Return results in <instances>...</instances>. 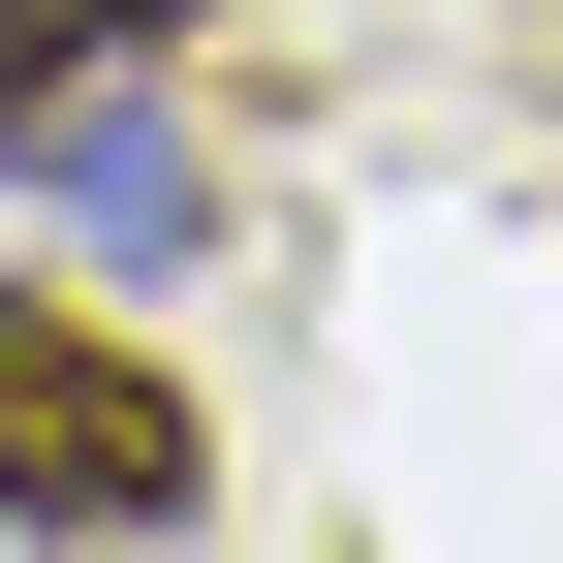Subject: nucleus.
<instances>
[{"mask_svg":"<svg viewBox=\"0 0 563 563\" xmlns=\"http://www.w3.org/2000/svg\"><path fill=\"white\" fill-rule=\"evenodd\" d=\"M188 501H220V439H188V376H157V344H95L63 282H0V532L125 563V532H188Z\"/></svg>","mask_w":563,"mask_h":563,"instance_id":"1","label":"nucleus"},{"mask_svg":"<svg viewBox=\"0 0 563 563\" xmlns=\"http://www.w3.org/2000/svg\"><path fill=\"white\" fill-rule=\"evenodd\" d=\"M157 32H188V0H0V157L125 125V95H157Z\"/></svg>","mask_w":563,"mask_h":563,"instance_id":"2","label":"nucleus"},{"mask_svg":"<svg viewBox=\"0 0 563 563\" xmlns=\"http://www.w3.org/2000/svg\"><path fill=\"white\" fill-rule=\"evenodd\" d=\"M32 188H63V220H95V251H157V282L220 251V157H188V95H125V125H63Z\"/></svg>","mask_w":563,"mask_h":563,"instance_id":"3","label":"nucleus"}]
</instances>
